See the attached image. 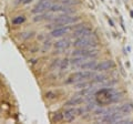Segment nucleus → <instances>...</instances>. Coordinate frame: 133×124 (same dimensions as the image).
<instances>
[{"mask_svg":"<svg viewBox=\"0 0 133 124\" xmlns=\"http://www.w3.org/2000/svg\"><path fill=\"white\" fill-rule=\"evenodd\" d=\"M73 45L76 48H94L98 45V39L95 38V36L91 33L90 36L77 38L74 40Z\"/></svg>","mask_w":133,"mask_h":124,"instance_id":"nucleus-1","label":"nucleus"},{"mask_svg":"<svg viewBox=\"0 0 133 124\" xmlns=\"http://www.w3.org/2000/svg\"><path fill=\"white\" fill-rule=\"evenodd\" d=\"M94 77V73L91 72V71H81V72H77V73H73L71 77L66 80V83H78V82H81V81H84V80H88L91 79V78Z\"/></svg>","mask_w":133,"mask_h":124,"instance_id":"nucleus-2","label":"nucleus"},{"mask_svg":"<svg viewBox=\"0 0 133 124\" xmlns=\"http://www.w3.org/2000/svg\"><path fill=\"white\" fill-rule=\"evenodd\" d=\"M79 20L78 17H73L71 15H60L53 20L55 23H58V24H61V26H70V24H73L76 23Z\"/></svg>","mask_w":133,"mask_h":124,"instance_id":"nucleus-3","label":"nucleus"},{"mask_svg":"<svg viewBox=\"0 0 133 124\" xmlns=\"http://www.w3.org/2000/svg\"><path fill=\"white\" fill-rule=\"evenodd\" d=\"M73 57L77 56H82L87 58H94L98 56V50H95L93 48H78L77 50H74L72 52Z\"/></svg>","mask_w":133,"mask_h":124,"instance_id":"nucleus-4","label":"nucleus"},{"mask_svg":"<svg viewBox=\"0 0 133 124\" xmlns=\"http://www.w3.org/2000/svg\"><path fill=\"white\" fill-rule=\"evenodd\" d=\"M51 6H52V3L50 2V0H45V1H39L36 5V7L31 10V12H32V13H35V15L42 13V12H44L45 10L50 9V7H51Z\"/></svg>","mask_w":133,"mask_h":124,"instance_id":"nucleus-5","label":"nucleus"},{"mask_svg":"<svg viewBox=\"0 0 133 124\" xmlns=\"http://www.w3.org/2000/svg\"><path fill=\"white\" fill-rule=\"evenodd\" d=\"M91 33H92V30H91V28L81 26V27H79L76 31H74L73 37H74V38H81V37L90 36Z\"/></svg>","mask_w":133,"mask_h":124,"instance_id":"nucleus-6","label":"nucleus"},{"mask_svg":"<svg viewBox=\"0 0 133 124\" xmlns=\"http://www.w3.org/2000/svg\"><path fill=\"white\" fill-rule=\"evenodd\" d=\"M70 29H71V27H64V26L55 28L51 31V36L55 37V38H58V37H62V36H64V35L68 33Z\"/></svg>","mask_w":133,"mask_h":124,"instance_id":"nucleus-7","label":"nucleus"},{"mask_svg":"<svg viewBox=\"0 0 133 124\" xmlns=\"http://www.w3.org/2000/svg\"><path fill=\"white\" fill-rule=\"evenodd\" d=\"M114 67V63L113 61L111 60H107V61H103L101 63L97 64V67H95V70L97 71H108V70H110Z\"/></svg>","mask_w":133,"mask_h":124,"instance_id":"nucleus-8","label":"nucleus"},{"mask_svg":"<svg viewBox=\"0 0 133 124\" xmlns=\"http://www.w3.org/2000/svg\"><path fill=\"white\" fill-rule=\"evenodd\" d=\"M78 113V110L76 109H66L63 112V119L66 122H72L74 119H76V115Z\"/></svg>","mask_w":133,"mask_h":124,"instance_id":"nucleus-9","label":"nucleus"},{"mask_svg":"<svg viewBox=\"0 0 133 124\" xmlns=\"http://www.w3.org/2000/svg\"><path fill=\"white\" fill-rule=\"evenodd\" d=\"M70 40L69 39H61V40H58L57 42H55V48L57 49H62V50H65L70 47Z\"/></svg>","mask_w":133,"mask_h":124,"instance_id":"nucleus-10","label":"nucleus"},{"mask_svg":"<svg viewBox=\"0 0 133 124\" xmlns=\"http://www.w3.org/2000/svg\"><path fill=\"white\" fill-rule=\"evenodd\" d=\"M83 102V98L82 95H74L73 98H71L69 101H66L65 102V105L66 106H73V105H79L80 103Z\"/></svg>","mask_w":133,"mask_h":124,"instance_id":"nucleus-11","label":"nucleus"},{"mask_svg":"<svg viewBox=\"0 0 133 124\" xmlns=\"http://www.w3.org/2000/svg\"><path fill=\"white\" fill-rule=\"evenodd\" d=\"M87 60H88V58L87 57H82V56H77V57H73L71 60H70V63L73 64V65H77V67H79L80 64L84 63V62H87Z\"/></svg>","mask_w":133,"mask_h":124,"instance_id":"nucleus-12","label":"nucleus"},{"mask_svg":"<svg viewBox=\"0 0 133 124\" xmlns=\"http://www.w3.org/2000/svg\"><path fill=\"white\" fill-rule=\"evenodd\" d=\"M97 61H87L84 63H82L79 65V68L84 69V70H95V67H97Z\"/></svg>","mask_w":133,"mask_h":124,"instance_id":"nucleus-13","label":"nucleus"},{"mask_svg":"<svg viewBox=\"0 0 133 124\" xmlns=\"http://www.w3.org/2000/svg\"><path fill=\"white\" fill-rule=\"evenodd\" d=\"M118 110L123 115H127V114H129L130 112H132V111H133V104H131V103H127V104H123L121 107H119Z\"/></svg>","mask_w":133,"mask_h":124,"instance_id":"nucleus-14","label":"nucleus"},{"mask_svg":"<svg viewBox=\"0 0 133 124\" xmlns=\"http://www.w3.org/2000/svg\"><path fill=\"white\" fill-rule=\"evenodd\" d=\"M45 18H47V13H44V12H42V13H38L36 15L35 17H33V21L38 22V21H42V20H45Z\"/></svg>","mask_w":133,"mask_h":124,"instance_id":"nucleus-15","label":"nucleus"},{"mask_svg":"<svg viewBox=\"0 0 133 124\" xmlns=\"http://www.w3.org/2000/svg\"><path fill=\"white\" fill-rule=\"evenodd\" d=\"M69 63H70V60H69V59H63V60H61V64H60V70H61V71H64V70L68 69Z\"/></svg>","mask_w":133,"mask_h":124,"instance_id":"nucleus-16","label":"nucleus"},{"mask_svg":"<svg viewBox=\"0 0 133 124\" xmlns=\"http://www.w3.org/2000/svg\"><path fill=\"white\" fill-rule=\"evenodd\" d=\"M24 20H26V17H24V16H18V17H16L14 20H12V23L14 24H21L22 22H24Z\"/></svg>","mask_w":133,"mask_h":124,"instance_id":"nucleus-17","label":"nucleus"},{"mask_svg":"<svg viewBox=\"0 0 133 124\" xmlns=\"http://www.w3.org/2000/svg\"><path fill=\"white\" fill-rule=\"evenodd\" d=\"M90 86V83L88 82H84V81H81V82H78L76 83V89H87Z\"/></svg>","mask_w":133,"mask_h":124,"instance_id":"nucleus-18","label":"nucleus"},{"mask_svg":"<svg viewBox=\"0 0 133 124\" xmlns=\"http://www.w3.org/2000/svg\"><path fill=\"white\" fill-rule=\"evenodd\" d=\"M60 64H61V60H55L51 63V65H50V69L51 70H58V69H60Z\"/></svg>","mask_w":133,"mask_h":124,"instance_id":"nucleus-19","label":"nucleus"},{"mask_svg":"<svg viewBox=\"0 0 133 124\" xmlns=\"http://www.w3.org/2000/svg\"><path fill=\"white\" fill-rule=\"evenodd\" d=\"M61 1L63 5H66V6H74L79 3L78 0H61Z\"/></svg>","mask_w":133,"mask_h":124,"instance_id":"nucleus-20","label":"nucleus"},{"mask_svg":"<svg viewBox=\"0 0 133 124\" xmlns=\"http://www.w3.org/2000/svg\"><path fill=\"white\" fill-rule=\"evenodd\" d=\"M93 79V82H102V81H105L107 80V77L105 75H95L92 78Z\"/></svg>","mask_w":133,"mask_h":124,"instance_id":"nucleus-21","label":"nucleus"},{"mask_svg":"<svg viewBox=\"0 0 133 124\" xmlns=\"http://www.w3.org/2000/svg\"><path fill=\"white\" fill-rule=\"evenodd\" d=\"M62 119H63V114H62V113H56L55 116H53V122L61 121Z\"/></svg>","mask_w":133,"mask_h":124,"instance_id":"nucleus-22","label":"nucleus"},{"mask_svg":"<svg viewBox=\"0 0 133 124\" xmlns=\"http://www.w3.org/2000/svg\"><path fill=\"white\" fill-rule=\"evenodd\" d=\"M47 98L48 99H55L56 98V94L52 93V92H49V93H47Z\"/></svg>","mask_w":133,"mask_h":124,"instance_id":"nucleus-23","label":"nucleus"},{"mask_svg":"<svg viewBox=\"0 0 133 124\" xmlns=\"http://www.w3.org/2000/svg\"><path fill=\"white\" fill-rule=\"evenodd\" d=\"M51 42H50V41H49V42H48V41H47V42H44V49H48V48H50V47H51Z\"/></svg>","mask_w":133,"mask_h":124,"instance_id":"nucleus-24","label":"nucleus"},{"mask_svg":"<svg viewBox=\"0 0 133 124\" xmlns=\"http://www.w3.org/2000/svg\"><path fill=\"white\" fill-rule=\"evenodd\" d=\"M31 0H23V3H29Z\"/></svg>","mask_w":133,"mask_h":124,"instance_id":"nucleus-25","label":"nucleus"},{"mask_svg":"<svg viewBox=\"0 0 133 124\" xmlns=\"http://www.w3.org/2000/svg\"><path fill=\"white\" fill-rule=\"evenodd\" d=\"M131 17L133 18V11H131Z\"/></svg>","mask_w":133,"mask_h":124,"instance_id":"nucleus-26","label":"nucleus"},{"mask_svg":"<svg viewBox=\"0 0 133 124\" xmlns=\"http://www.w3.org/2000/svg\"><path fill=\"white\" fill-rule=\"evenodd\" d=\"M39 1H45V0H39Z\"/></svg>","mask_w":133,"mask_h":124,"instance_id":"nucleus-27","label":"nucleus"}]
</instances>
